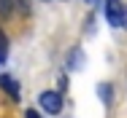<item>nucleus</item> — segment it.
<instances>
[{"label": "nucleus", "mask_w": 127, "mask_h": 118, "mask_svg": "<svg viewBox=\"0 0 127 118\" xmlns=\"http://www.w3.org/2000/svg\"><path fill=\"white\" fill-rule=\"evenodd\" d=\"M103 11H105V22L111 24V27L127 30V5L122 0H105Z\"/></svg>", "instance_id": "obj_1"}, {"label": "nucleus", "mask_w": 127, "mask_h": 118, "mask_svg": "<svg viewBox=\"0 0 127 118\" xmlns=\"http://www.w3.org/2000/svg\"><path fill=\"white\" fill-rule=\"evenodd\" d=\"M38 105L43 107V113H49V116H60L62 113V91H41L38 94Z\"/></svg>", "instance_id": "obj_2"}, {"label": "nucleus", "mask_w": 127, "mask_h": 118, "mask_svg": "<svg viewBox=\"0 0 127 118\" xmlns=\"http://www.w3.org/2000/svg\"><path fill=\"white\" fill-rule=\"evenodd\" d=\"M0 89H3L8 97H11L14 102H19V97H22V89H19V83H16V78H14V75H5V72H0Z\"/></svg>", "instance_id": "obj_3"}, {"label": "nucleus", "mask_w": 127, "mask_h": 118, "mask_svg": "<svg viewBox=\"0 0 127 118\" xmlns=\"http://www.w3.org/2000/svg\"><path fill=\"white\" fill-rule=\"evenodd\" d=\"M81 65H84V51L78 46H73L68 51V70H81Z\"/></svg>", "instance_id": "obj_4"}, {"label": "nucleus", "mask_w": 127, "mask_h": 118, "mask_svg": "<svg viewBox=\"0 0 127 118\" xmlns=\"http://www.w3.org/2000/svg\"><path fill=\"white\" fill-rule=\"evenodd\" d=\"M97 97H100L103 105H111V99H114V86H111V83H97Z\"/></svg>", "instance_id": "obj_5"}, {"label": "nucleus", "mask_w": 127, "mask_h": 118, "mask_svg": "<svg viewBox=\"0 0 127 118\" xmlns=\"http://www.w3.org/2000/svg\"><path fill=\"white\" fill-rule=\"evenodd\" d=\"M14 11V0H0V16H11Z\"/></svg>", "instance_id": "obj_6"}, {"label": "nucleus", "mask_w": 127, "mask_h": 118, "mask_svg": "<svg viewBox=\"0 0 127 118\" xmlns=\"http://www.w3.org/2000/svg\"><path fill=\"white\" fill-rule=\"evenodd\" d=\"M5 54H8V43H5V35L0 32V62H5Z\"/></svg>", "instance_id": "obj_7"}, {"label": "nucleus", "mask_w": 127, "mask_h": 118, "mask_svg": "<svg viewBox=\"0 0 127 118\" xmlns=\"http://www.w3.org/2000/svg\"><path fill=\"white\" fill-rule=\"evenodd\" d=\"M65 89H68V78H65V75H60V91H65Z\"/></svg>", "instance_id": "obj_8"}, {"label": "nucleus", "mask_w": 127, "mask_h": 118, "mask_svg": "<svg viewBox=\"0 0 127 118\" xmlns=\"http://www.w3.org/2000/svg\"><path fill=\"white\" fill-rule=\"evenodd\" d=\"M25 118H41V113H38V110H27Z\"/></svg>", "instance_id": "obj_9"}, {"label": "nucleus", "mask_w": 127, "mask_h": 118, "mask_svg": "<svg viewBox=\"0 0 127 118\" xmlns=\"http://www.w3.org/2000/svg\"><path fill=\"white\" fill-rule=\"evenodd\" d=\"M87 3H92V0H87Z\"/></svg>", "instance_id": "obj_10"}]
</instances>
